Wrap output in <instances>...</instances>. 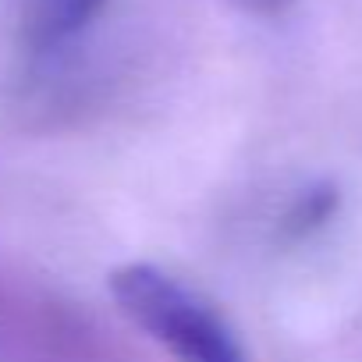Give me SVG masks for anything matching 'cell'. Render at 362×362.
Returning a JSON list of instances; mask_svg holds the SVG:
<instances>
[{
    "label": "cell",
    "mask_w": 362,
    "mask_h": 362,
    "mask_svg": "<svg viewBox=\"0 0 362 362\" xmlns=\"http://www.w3.org/2000/svg\"><path fill=\"white\" fill-rule=\"evenodd\" d=\"M117 309L177 362H245L228 320L189 284L149 263H132L110 277Z\"/></svg>",
    "instance_id": "obj_1"
},
{
    "label": "cell",
    "mask_w": 362,
    "mask_h": 362,
    "mask_svg": "<svg viewBox=\"0 0 362 362\" xmlns=\"http://www.w3.org/2000/svg\"><path fill=\"white\" fill-rule=\"evenodd\" d=\"M107 0H29L25 8V47L33 57H50L71 43Z\"/></svg>",
    "instance_id": "obj_2"
}]
</instances>
